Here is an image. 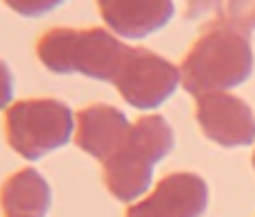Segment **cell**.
<instances>
[{
    "label": "cell",
    "instance_id": "6da1fadb",
    "mask_svg": "<svg viewBox=\"0 0 255 217\" xmlns=\"http://www.w3.org/2000/svg\"><path fill=\"white\" fill-rule=\"evenodd\" d=\"M255 66L249 34L224 23H212L188 50L181 63V84L190 95L235 88L251 77Z\"/></svg>",
    "mask_w": 255,
    "mask_h": 217
},
{
    "label": "cell",
    "instance_id": "7a4b0ae2",
    "mask_svg": "<svg viewBox=\"0 0 255 217\" xmlns=\"http://www.w3.org/2000/svg\"><path fill=\"white\" fill-rule=\"evenodd\" d=\"M127 48L104 27H52L36 41V57L54 75H84L113 82Z\"/></svg>",
    "mask_w": 255,
    "mask_h": 217
},
{
    "label": "cell",
    "instance_id": "3957f363",
    "mask_svg": "<svg viewBox=\"0 0 255 217\" xmlns=\"http://www.w3.org/2000/svg\"><path fill=\"white\" fill-rule=\"evenodd\" d=\"M174 150V129L163 116H144L131 125L125 143L102 161L106 190L118 202H133L151 184L158 161Z\"/></svg>",
    "mask_w": 255,
    "mask_h": 217
},
{
    "label": "cell",
    "instance_id": "277c9868",
    "mask_svg": "<svg viewBox=\"0 0 255 217\" xmlns=\"http://www.w3.org/2000/svg\"><path fill=\"white\" fill-rule=\"evenodd\" d=\"M72 129L70 106L54 97L18 100L5 109L7 145L25 161H39L68 145Z\"/></svg>",
    "mask_w": 255,
    "mask_h": 217
},
{
    "label": "cell",
    "instance_id": "5b68a950",
    "mask_svg": "<svg viewBox=\"0 0 255 217\" xmlns=\"http://www.w3.org/2000/svg\"><path fill=\"white\" fill-rule=\"evenodd\" d=\"M113 86L133 109H158L181 84V68L147 48H127Z\"/></svg>",
    "mask_w": 255,
    "mask_h": 217
},
{
    "label": "cell",
    "instance_id": "8992f818",
    "mask_svg": "<svg viewBox=\"0 0 255 217\" xmlns=\"http://www.w3.org/2000/svg\"><path fill=\"white\" fill-rule=\"evenodd\" d=\"M194 118L201 134L219 147H246L255 140L253 109L242 97L226 91L199 95Z\"/></svg>",
    "mask_w": 255,
    "mask_h": 217
},
{
    "label": "cell",
    "instance_id": "52a82bcc",
    "mask_svg": "<svg viewBox=\"0 0 255 217\" xmlns=\"http://www.w3.org/2000/svg\"><path fill=\"white\" fill-rule=\"evenodd\" d=\"M208 206V186L194 172H169L156 190L127 208L125 217H201Z\"/></svg>",
    "mask_w": 255,
    "mask_h": 217
},
{
    "label": "cell",
    "instance_id": "ba28073f",
    "mask_svg": "<svg viewBox=\"0 0 255 217\" xmlns=\"http://www.w3.org/2000/svg\"><path fill=\"white\" fill-rule=\"evenodd\" d=\"M102 20L118 39L135 41L163 29L174 18V0H95Z\"/></svg>",
    "mask_w": 255,
    "mask_h": 217
},
{
    "label": "cell",
    "instance_id": "9c48e42d",
    "mask_svg": "<svg viewBox=\"0 0 255 217\" xmlns=\"http://www.w3.org/2000/svg\"><path fill=\"white\" fill-rule=\"evenodd\" d=\"M75 143L97 161H106L125 143L131 129L127 116L111 104H91L77 113Z\"/></svg>",
    "mask_w": 255,
    "mask_h": 217
},
{
    "label": "cell",
    "instance_id": "30bf717a",
    "mask_svg": "<svg viewBox=\"0 0 255 217\" xmlns=\"http://www.w3.org/2000/svg\"><path fill=\"white\" fill-rule=\"evenodd\" d=\"M50 204V186L34 168L9 174L0 188V211L5 217H45Z\"/></svg>",
    "mask_w": 255,
    "mask_h": 217
},
{
    "label": "cell",
    "instance_id": "8fae6325",
    "mask_svg": "<svg viewBox=\"0 0 255 217\" xmlns=\"http://www.w3.org/2000/svg\"><path fill=\"white\" fill-rule=\"evenodd\" d=\"M217 16V23L249 34L255 29V0H185V18Z\"/></svg>",
    "mask_w": 255,
    "mask_h": 217
},
{
    "label": "cell",
    "instance_id": "7c38bea8",
    "mask_svg": "<svg viewBox=\"0 0 255 217\" xmlns=\"http://www.w3.org/2000/svg\"><path fill=\"white\" fill-rule=\"evenodd\" d=\"M2 2H5L11 11H16L18 16L36 18V16H43V14H48V11L57 9L66 0H2Z\"/></svg>",
    "mask_w": 255,
    "mask_h": 217
},
{
    "label": "cell",
    "instance_id": "4fadbf2b",
    "mask_svg": "<svg viewBox=\"0 0 255 217\" xmlns=\"http://www.w3.org/2000/svg\"><path fill=\"white\" fill-rule=\"evenodd\" d=\"M11 95H14V75L9 66L0 59V109H7L11 104Z\"/></svg>",
    "mask_w": 255,
    "mask_h": 217
},
{
    "label": "cell",
    "instance_id": "5bb4252c",
    "mask_svg": "<svg viewBox=\"0 0 255 217\" xmlns=\"http://www.w3.org/2000/svg\"><path fill=\"white\" fill-rule=\"evenodd\" d=\"M251 163H253V170H255V152H253V159H251Z\"/></svg>",
    "mask_w": 255,
    "mask_h": 217
}]
</instances>
